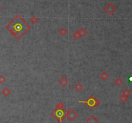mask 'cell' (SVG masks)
I'll use <instances>...</instances> for the list:
<instances>
[{"label":"cell","mask_w":132,"mask_h":123,"mask_svg":"<svg viewBox=\"0 0 132 123\" xmlns=\"http://www.w3.org/2000/svg\"><path fill=\"white\" fill-rule=\"evenodd\" d=\"M5 28L12 34L16 39L20 40L29 31L31 27L20 15H17L5 27Z\"/></svg>","instance_id":"1"},{"label":"cell","mask_w":132,"mask_h":123,"mask_svg":"<svg viewBox=\"0 0 132 123\" xmlns=\"http://www.w3.org/2000/svg\"><path fill=\"white\" fill-rule=\"evenodd\" d=\"M67 111L65 108V104L62 102H58L56 107L51 111L50 115L59 123H61L66 118Z\"/></svg>","instance_id":"2"},{"label":"cell","mask_w":132,"mask_h":123,"mask_svg":"<svg viewBox=\"0 0 132 123\" xmlns=\"http://www.w3.org/2000/svg\"><path fill=\"white\" fill-rule=\"evenodd\" d=\"M79 102L86 104L90 109H93V108L98 106L99 105V104H100L99 101L97 98L93 97V96L89 97V98H88V99L86 101H79Z\"/></svg>","instance_id":"3"},{"label":"cell","mask_w":132,"mask_h":123,"mask_svg":"<svg viewBox=\"0 0 132 123\" xmlns=\"http://www.w3.org/2000/svg\"><path fill=\"white\" fill-rule=\"evenodd\" d=\"M78 117H79L78 113H77L73 109H70V110L67 111V113H66V118H67L70 121L73 122V121H75V119H77Z\"/></svg>","instance_id":"4"},{"label":"cell","mask_w":132,"mask_h":123,"mask_svg":"<svg viewBox=\"0 0 132 123\" xmlns=\"http://www.w3.org/2000/svg\"><path fill=\"white\" fill-rule=\"evenodd\" d=\"M117 8L116 7L112 4V3H108V4L105 7V12H106L107 14H109V15H112L113 13H114L115 11H116Z\"/></svg>","instance_id":"5"},{"label":"cell","mask_w":132,"mask_h":123,"mask_svg":"<svg viewBox=\"0 0 132 123\" xmlns=\"http://www.w3.org/2000/svg\"><path fill=\"white\" fill-rule=\"evenodd\" d=\"M86 123H98L99 120L95 117L94 115H90L86 121Z\"/></svg>","instance_id":"6"},{"label":"cell","mask_w":132,"mask_h":123,"mask_svg":"<svg viewBox=\"0 0 132 123\" xmlns=\"http://www.w3.org/2000/svg\"><path fill=\"white\" fill-rule=\"evenodd\" d=\"M59 84H61L63 87H66V86L68 84V83H69V81H68V80L67 79V78H66L65 77H63L59 80Z\"/></svg>","instance_id":"7"},{"label":"cell","mask_w":132,"mask_h":123,"mask_svg":"<svg viewBox=\"0 0 132 123\" xmlns=\"http://www.w3.org/2000/svg\"><path fill=\"white\" fill-rule=\"evenodd\" d=\"M1 94H2L5 97H8V96H10V94H11V91H10L7 87H6V88H5L4 89H3V90L1 91Z\"/></svg>","instance_id":"8"},{"label":"cell","mask_w":132,"mask_h":123,"mask_svg":"<svg viewBox=\"0 0 132 123\" xmlns=\"http://www.w3.org/2000/svg\"><path fill=\"white\" fill-rule=\"evenodd\" d=\"M74 89L77 92H81V90L83 89V86L80 82H77V84H75V86H74Z\"/></svg>","instance_id":"9"},{"label":"cell","mask_w":132,"mask_h":123,"mask_svg":"<svg viewBox=\"0 0 132 123\" xmlns=\"http://www.w3.org/2000/svg\"><path fill=\"white\" fill-rule=\"evenodd\" d=\"M78 32H79V35H80L81 37H85L87 34L86 30L84 28H81L79 29V30H78Z\"/></svg>","instance_id":"10"},{"label":"cell","mask_w":132,"mask_h":123,"mask_svg":"<svg viewBox=\"0 0 132 123\" xmlns=\"http://www.w3.org/2000/svg\"><path fill=\"white\" fill-rule=\"evenodd\" d=\"M115 84L117 86H120L123 84V81L122 80V79L120 77H117V78L114 81Z\"/></svg>","instance_id":"11"},{"label":"cell","mask_w":132,"mask_h":123,"mask_svg":"<svg viewBox=\"0 0 132 123\" xmlns=\"http://www.w3.org/2000/svg\"><path fill=\"white\" fill-rule=\"evenodd\" d=\"M30 22H31L33 25H35V24L37 23L40 21V19H39L36 16H33L30 19Z\"/></svg>","instance_id":"12"},{"label":"cell","mask_w":132,"mask_h":123,"mask_svg":"<svg viewBox=\"0 0 132 123\" xmlns=\"http://www.w3.org/2000/svg\"><path fill=\"white\" fill-rule=\"evenodd\" d=\"M100 77H101V79H103V81H106L108 79V78L109 77V75L107 74L106 72H103L102 74H101L100 75Z\"/></svg>","instance_id":"13"},{"label":"cell","mask_w":132,"mask_h":123,"mask_svg":"<svg viewBox=\"0 0 132 123\" xmlns=\"http://www.w3.org/2000/svg\"><path fill=\"white\" fill-rule=\"evenodd\" d=\"M59 33L61 35L64 36V35H65L67 34V30L66 29L65 27H62L61 28V29L59 30Z\"/></svg>","instance_id":"14"},{"label":"cell","mask_w":132,"mask_h":123,"mask_svg":"<svg viewBox=\"0 0 132 123\" xmlns=\"http://www.w3.org/2000/svg\"><path fill=\"white\" fill-rule=\"evenodd\" d=\"M72 37H73L75 40H79V39H80L81 36L79 35V32H78V30H76V31H75L73 32V34H72Z\"/></svg>","instance_id":"15"},{"label":"cell","mask_w":132,"mask_h":123,"mask_svg":"<svg viewBox=\"0 0 132 123\" xmlns=\"http://www.w3.org/2000/svg\"><path fill=\"white\" fill-rule=\"evenodd\" d=\"M119 100H120V101L122 102V103H125L126 102L128 101V97L122 95V96H120V97H119Z\"/></svg>","instance_id":"16"},{"label":"cell","mask_w":132,"mask_h":123,"mask_svg":"<svg viewBox=\"0 0 132 123\" xmlns=\"http://www.w3.org/2000/svg\"><path fill=\"white\" fill-rule=\"evenodd\" d=\"M130 94H131V92H130V91L128 90V88H125V89L122 92V95L127 96V97H128V96H130Z\"/></svg>","instance_id":"17"},{"label":"cell","mask_w":132,"mask_h":123,"mask_svg":"<svg viewBox=\"0 0 132 123\" xmlns=\"http://www.w3.org/2000/svg\"><path fill=\"white\" fill-rule=\"evenodd\" d=\"M6 81V78L3 75H0V84H3Z\"/></svg>","instance_id":"18"},{"label":"cell","mask_w":132,"mask_h":123,"mask_svg":"<svg viewBox=\"0 0 132 123\" xmlns=\"http://www.w3.org/2000/svg\"><path fill=\"white\" fill-rule=\"evenodd\" d=\"M1 10H2V8H1V6H0V12L1 11Z\"/></svg>","instance_id":"19"}]
</instances>
